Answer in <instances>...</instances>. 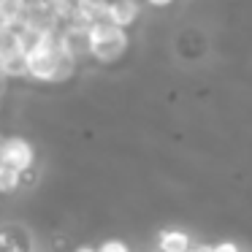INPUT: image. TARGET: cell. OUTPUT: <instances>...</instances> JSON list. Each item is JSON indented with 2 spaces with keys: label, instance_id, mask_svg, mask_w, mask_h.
I'll list each match as a JSON object with an SVG mask.
<instances>
[{
  "label": "cell",
  "instance_id": "5",
  "mask_svg": "<svg viewBox=\"0 0 252 252\" xmlns=\"http://www.w3.org/2000/svg\"><path fill=\"white\" fill-rule=\"evenodd\" d=\"M138 3L136 0H109V11H106V19L114 25H120V28H130L133 22L138 19Z\"/></svg>",
  "mask_w": 252,
  "mask_h": 252
},
{
  "label": "cell",
  "instance_id": "14",
  "mask_svg": "<svg viewBox=\"0 0 252 252\" xmlns=\"http://www.w3.org/2000/svg\"><path fill=\"white\" fill-rule=\"evenodd\" d=\"M76 252H98V250H93V247H79Z\"/></svg>",
  "mask_w": 252,
  "mask_h": 252
},
{
  "label": "cell",
  "instance_id": "11",
  "mask_svg": "<svg viewBox=\"0 0 252 252\" xmlns=\"http://www.w3.org/2000/svg\"><path fill=\"white\" fill-rule=\"evenodd\" d=\"M214 252H241V250L233 241H220V244H214Z\"/></svg>",
  "mask_w": 252,
  "mask_h": 252
},
{
  "label": "cell",
  "instance_id": "7",
  "mask_svg": "<svg viewBox=\"0 0 252 252\" xmlns=\"http://www.w3.org/2000/svg\"><path fill=\"white\" fill-rule=\"evenodd\" d=\"M160 252H190V236L185 230H163L158 239Z\"/></svg>",
  "mask_w": 252,
  "mask_h": 252
},
{
  "label": "cell",
  "instance_id": "2",
  "mask_svg": "<svg viewBox=\"0 0 252 252\" xmlns=\"http://www.w3.org/2000/svg\"><path fill=\"white\" fill-rule=\"evenodd\" d=\"M130 46V35L125 28L109 22V19H100V22L90 25L87 30V49L90 57L98 60L100 65H111L117 63Z\"/></svg>",
  "mask_w": 252,
  "mask_h": 252
},
{
  "label": "cell",
  "instance_id": "4",
  "mask_svg": "<svg viewBox=\"0 0 252 252\" xmlns=\"http://www.w3.org/2000/svg\"><path fill=\"white\" fill-rule=\"evenodd\" d=\"M19 28L30 30V33H35V35H44V33H57V30L63 28V22L57 19L55 8L49 6V0H30Z\"/></svg>",
  "mask_w": 252,
  "mask_h": 252
},
{
  "label": "cell",
  "instance_id": "1",
  "mask_svg": "<svg viewBox=\"0 0 252 252\" xmlns=\"http://www.w3.org/2000/svg\"><path fill=\"white\" fill-rule=\"evenodd\" d=\"M57 33H44L28 46V52H25V57H28V79L46 82V84H60V82H68L76 73L79 60L71 52L63 49Z\"/></svg>",
  "mask_w": 252,
  "mask_h": 252
},
{
  "label": "cell",
  "instance_id": "13",
  "mask_svg": "<svg viewBox=\"0 0 252 252\" xmlns=\"http://www.w3.org/2000/svg\"><path fill=\"white\" fill-rule=\"evenodd\" d=\"M190 252H214V247H209V244H201V247H195V250H190Z\"/></svg>",
  "mask_w": 252,
  "mask_h": 252
},
{
  "label": "cell",
  "instance_id": "3",
  "mask_svg": "<svg viewBox=\"0 0 252 252\" xmlns=\"http://www.w3.org/2000/svg\"><path fill=\"white\" fill-rule=\"evenodd\" d=\"M0 155H3V165L19 171V174H28L35 165V149L28 138L22 136H8L0 141Z\"/></svg>",
  "mask_w": 252,
  "mask_h": 252
},
{
  "label": "cell",
  "instance_id": "15",
  "mask_svg": "<svg viewBox=\"0 0 252 252\" xmlns=\"http://www.w3.org/2000/svg\"><path fill=\"white\" fill-rule=\"evenodd\" d=\"M0 165H3V155H0Z\"/></svg>",
  "mask_w": 252,
  "mask_h": 252
},
{
  "label": "cell",
  "instance_id": "12",
  "mask_svg": "<svg viewBox=\"0 0 252 252\" xmlns=\"http://www.w3.org/2000/svg\"><path fill=\"white\" fill-rule=\"evenodd\" d=\"M149 6H158V8H163V6H171L174 0H147Z\"/></svg>",
  "mask_w": 252,
  "mask_h": 252
},
{
  "label": "cell",
  "instance_id": "10",
  "mask_svg": "<svg viewBox=\"0 0 252 252\" xmlns=\"http://www.w3.org/2000/svg\"><path fill=\"white\" fill-rule=\"evenodd\" d=\"M98 252H130V247H127L125 241H120V239H111V241H103Z\"/></svg>",
  "mask_w": 252,
  "mask_h": 252
},
{
  "label": "cell",
  "instance_id": "9",
  "mask_svg": "<svg viewBox=\"0 0 252 252\" xmlns=\"http://www.w3.org/2000/svg\"><path fill=\"white\" fill-rule=\"evenodd\" d=\"M22 185V174L8 165H0V195H8V192H17Z\"/></svg>",
  "mask_w": 252,
  "mask_h": 252
},
{
  "label": "cell",
  "instance_id": "8",
  "mask_svg": "<svg viewBox=\"0 0 252 252\" xmlns=\"http://www.w3.org/2000/svg\"><path fill=\"white\" fill-rule=\"evenodd\" d=\"M0 68L8 79H25L28 76V57H25V52H11L0 60Z\"/></svg>",
  "mask_w": 252,
  "mask_h": 252
},
{
  "label": "cell",
  "instance_id": "6",
  "mask_svg": "<svg viewBox=\"0 0 252 252\" xmlns=\"http://www.w3.org/2000/svg\"><path fill=\"white\" fill-rule=\"evenodd\" d=\"M30 0H0V25H8V28H19L25 19Z\"/></svg>",
  "mask_w": 252,
  "mask_h": 252
}]
</instances>
